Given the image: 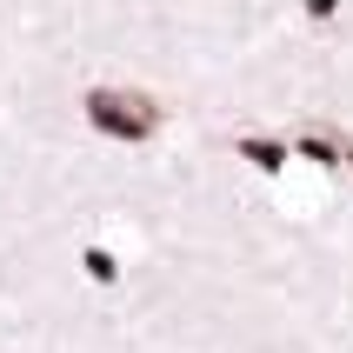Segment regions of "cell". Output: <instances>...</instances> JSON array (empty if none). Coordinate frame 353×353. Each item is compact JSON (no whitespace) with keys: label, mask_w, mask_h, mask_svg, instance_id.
Returning <instances> with one entry per match:
<instances>
[{"label":"cell","mask_w":353,"mask_h":353,"mask_svg":"<svg viewBox=\"0 0 353 353\" xmlns=\"http://www.w3.org/2000/svg\"><path fill=\"white\" fill-rule=\"evenodd\" d=\"M334 7L340 0H307V20H334Z\"/></svg>","instance_id":"5b68a950"},{"label":"cell","mask_w":353,"mask_h":353,"mask_svg":"<svg viewBox=\"0 0 353 353\" xmlns=\"http://www.w3.org/2000/svg\"><path fill=\"white\" fill-rule=\"evenodd\" d=\"M234 154L247 160V167H260V174H280L287 167V140H260V134H240Z\"/></svg>","instance_id":"7a4b0ae2"},{"label":"cell","mask_w":353,"mask_h":353,"mask_svg":"<svg viewBox=\"0 0 353 353\" xmlns=\"http://www.w3.org/2000/svg\"><path fill=\"white\" fill-rule=\"evenodd\" d=\"M294 154H300V160H314V167H340V160H347V147H334L327 134H307Z\"/></svg>","instance_id":"3957f363"},{"label":"cell","mask_w":353,"mask_h":353,"mask_svg":"<svg viewBox=\"0 0 353 353\" xmlns=\"http://www.w3.org/2000/svg\"><path fill=\"white\" fill-rule=\"evenodd\" d=\"M80 107H87V127H94V134L127 140V147H140V140H154V134H160V100L127 94V87H94Z\"/></svg>","instance_id":"6da1fadb"},{"label":"cell","mask_w":353,"mask_h":353,"mask_svg":"<svg viewBox=\"0 0 353 353\" xmlns=\"http://www.w3.org/2000/svg\"><path fill=\"white\" fill-rule=\"evenodd\" d=\"M80 267H87V280H100V287H114V280H120V260L107 254V247H87V254H80Z\"/></svg>","instance_id":"277c9868"},{"label":"cell","mask_w":353,"mask_h":353,"mask_svg":"<svg viewBox=\"0 0 353 353\" xmlns=\"http://www.w3.org/2000/svg\"><path fill=\"white\" fill-rule=\"evenodd\" d=\"M347 167H353V147H347Z\"/></svg>","instance_id":"8992f818"}]
</instances>
